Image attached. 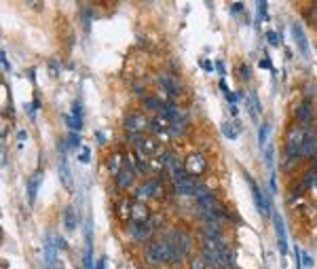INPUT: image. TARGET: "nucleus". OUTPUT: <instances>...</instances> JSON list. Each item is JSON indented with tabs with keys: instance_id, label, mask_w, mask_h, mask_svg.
I'll return each instance as SVG.
<instances>
[{
	"instance_id": "f257e3e1",
	"label": "nucleus",
	"mask_w": 317,
	"mask_h": 269,
	"mask_svg": "<svg viewBox=\"0 0 317 269\" xmlns=\"http://www.w3.org/2000/svg\"><path fill=\"white\" fill-rule=\"evenodd\" d=\"M146 259L154 265H165L174 261V252H171V246L167 242V237L161 239H152L146 246Z\"/></svg>"
},
{
	"instance_id": "f03ea898",
	"label": "nucleus",
	"mask_w": 317,
	"mask_h": 269,
	"mask_svg": "<svg viewBox=\"0 0 317 269\" xmlns=\"http://www.w3.org/2000/svg\"><path fill=\"white\" fill-rule=\"evenodd\" d=\"M165 237H167V242L171 246V252H174V261H171V263L182 261L186 254L191 252V237H189V233H186V231L174 229V231H169Z\"/></svg>"
},
{
	"instance_id": "7ed1b4c3",
	"label": "nucleus",
	"mask_w": 317,
	"mask_h": 269,
	"mask_svg": "<svg viewBox=\"0 0 317 269\" xmlns=\"http://www.w3.org/2000/svg\"><path fill=\"white\" fill-rule=\"evenodd\" d=\"M184 169H186V174H189V176L197 178V176H201V174H205L207 161H205V157H203V155H201L199 151H193V153L186 155V159H184Z\"/></svg>"
},
{
	"instance_id": "20e7f679",
	"label": "nucleus",
	"mask_w": 317,
	"mask_h": 269,
	"mask_svg": "<svg viewBox=\"0 0 317 269\" xmlns=\"http://www.w3.org/2000/svg\"><path fill=\"white\" fill-rule=\"evenodd\" d=\"M125 130L127 134H146V130H150V119L142 112H129L125 117Z\"/></svg>"
},
{
	"instance_id": "39448f33",
	"label": "nucleus",
	"mask_w": 317,
	"mask_h": 269,
	"mask_svg": "<svg viewBox=\"0 0 317 269\" xmlns=\"http://www.w3.org/2000/svg\"><path fill=\"white\" fill-rule=\"evenodd\" d=\"M136 153L144 155L146 159H152V157H158L163 153V146H161V140L154 138V136H144V140L136 146Z\"/></svg>"
},
{
	"instance_id": "423d86ee",
	"label": "nucleus",
	"mask_w": 317,
	"mask_h": 269,
	"mask_svg": "<svg viewBox=\"0 0 317 269\" xmlns=\"http://www.w3.org/2000/svg\"><path fill=\"white\" fill-rule=\"evenodd\" d=\"M161 193H163V185H161V180L158 178H148L146 182H142V185L138 187V191H136L140 202L152 200V197H161Z\"/></svg>"
},
{
	"instance_id": "0eeeda50",
	"label": "nucleus",
	"mask_w": 317,
	"mask_h": 269,
	"mask_svg": "<svg viewBox=\"0 0 317 269\" xmlns=\"http://www.w3.org/2000/svg\"><path fill=\"white\" fill-rule=\"evenodd\" d=\"M152 233H154V227L150 225V221H131V225H129V235L136 242H146Z\"/></svg>"
},
{
	"instance_id": "6e6552de",
	"label": "nucleus",
	"mask_w": 317,
	"mask_h": 269,
	"mask_svg": "<svg viewBox=\"0 0 317 269\" xmlns=\"http://www.w3.org/2000/svg\"><path fill=\"white\" fill-rule=\"evenodd\" d=\"M197 182L193 176L189 174H182V176H176L174 178V191L178 195H184V197H195V189H197Z\"/></svg>"
},
{
	"instance_id": "1a4fd4ad",
	"label": "nucleus",
	"mask_w": 317,
	"mask_h": 269,
	"mask_svg": "<svg viewBox=\"0 0 317 269\" xmlns=\"http://www.w3.org/2000/svg\"><path fill=\"white\" fill-rule=\"evenodd\" d=\"M302 142H305V127H300L298 123H294L290 130H287V134H285V149L300 153Z\"/></svg>"
},
{
	"instance_id": "9d476101",
	"label": "nucleus",
	"mask_w": 317,
	"mask_h": 269,
	"mask_svg": "<svg viewBox=\"0 0 317 269\" xmlns=\"http://www.w3.org/2000/svg\"><path fill=\"white\" fill-rule=\"evenodd\" d=\"M296 123L300 127H305V125H311L313 119H315V108L311 104V100H302L298 106H296Z\"/></svg>"
},
{
	"instance_id": "9b49d317",
	"label": "nucleus",
	"mask_w": 317,
	"mask_h": 269,
	"mask_svg": "<svg viewBox=\"0 0 317 269\" xmlns=\"http://www.w3.org/2000/svg\"><path fill=\"white\" fill-rule=\"evenodd\" d=\"M302 159H317V134L311 130H305V142L300 146Z\"/></svg>"
},
{
	"instance_id": "f8f14e48",
	"label": "nucleus",
	"mask_w": 317,
	"mask_h": 269,
	"mask_svg": "<svg viewBox=\"0 0 317 269\" xmlns=\"http://www.w3.org/2000/svg\"><path fill=\"white\" fill-rule=\"evenodd\" d=\"M169 127H171V123L163 117V115H154V117H150V132L154 134V136H158V140H169Z\"/></svg>"
},
{
	"instance_id": "ddd939ff",
	"label": "nucleus",
	"mask_w": 317,
	"mask_h": 269,
	"mask_svg": "<svg viewBox=\"0 0 317 269\" xmlns=\"http://www.w3.org/2000/svg\"><path fill=\"white\" fill-rule=\"evenodd\" d=\"M273 225H275V231H277V242H279V248H281V254L287 252V235H285V227H283V221L277 212H273Z\"/></svg>"
},
{
	"instance_id": "4468645a",
	"label": "nucleus",
	"mask_w": 317,
	"mask_h": 269,
	"mask_svg": "<svg viewBox=\"0 0 317 269\" xmlns=\"http://www.w3.org/2000/svg\"><path fill=\"white\" fill-rule=\"evenodd\" d=\"M134 182H136V172H134L131 167H123L121 174L117 176V187L121 191H127V189L134 187Z\"/></svg>"
},
{
	"instance_id": "2eb2a0df",
	"label": "nucleus",
	"mask_w": 317,
	"mask_h": 269,
	"mask_svg": "<svg viewBox=\"0 0 317 269\" xmlns=\"http://www.w3.org/2000/svg\"><path fill=\"white\" fill-rule=\"evenodd\" d=\"M292 34H294V40H296L300 53L305 55V58H309V42H307V36H305V32H302V28H300L298 21L292 23Z\"/></svg>"
},
{
	"instance_id": "dca6fc26",
	"label": "nucleus",
	"mask_w": 317,
	"mask_h": 269,
	"mask_svg": "<svg viewBox=\"0 0 317 269\" xmlns=\"http://www.w3.org/2000/svg\"><path fill=\"white\" fill-rule=\"evenodd\" d=\"M106 165H108V172L112 176H119L121 169L125 167V159H123V153H110V157L106 159Z\"/></svg>"
},
{
	"instance_id": "f3484780",
	"label": "nucleus",
	"mask_w": 317,
	"mask_h": 269,
	"mask_svg": "<svg viewBox=\"0 0 317 269\" xmlns=\"http://www.w3.org/2000/svg\"><path fill=\"white\" fill-rule=\"evenodd\" d=\"M131 208H134V202L129 200V197H121V200L117 202V206H114L117 216L121 221H131Z\"/></svg>"
},
{
	"instance_id": "a211bd4d",
	"label": "nucleus",
	"mask_w": 317,
	"mask_h": 269,
	"mask_svg": "<svg viewBox=\"0 0 317 269\" xmlns=\"http://www.w3.org/2000/svg\"><path fill=\"white\" fill-rule=\"evenodd\" d=\"M161 87L169 93V95H178L180 93V83L174 75H169V72H163L161 75Z\"/></svg>"
},
{
	"instance_id": "6ab92c4d",
	"label": "nucleus",
	"mask_w": 317,
	"mask_h": 269,
	"mask_svg": "<svg viewBox=\"0 0 317 269\" xmlns=\"http://www.w3.org/2000/svg\"><path fill=\"white\" fill-rule=\"evenodd\" d=\"M131 221H150V210L144 202H134V208H131Z\"/></svg>"
},
{
	"instance_id": "aec40b11",
	"label": "nucleus",
	"mask_w": 317,
	"mask_h": 269,
	"mask_svg": "<svg viewBox=\"0 0 317 269\" xmlns=\"http://www.w3.org/2000/svg\"><path fill=\"white\" fill-rule=\"evenodd\" d=\"M248 182H250V191H252V195H254V204H256V208L262 212V214H267V202H265V197H262V193H260V189H258V185H256V180H252V178H248Z\"/></svg>"
},
{
	"instance_id": "412c9836",
	"label": "nucleus",
	"mask_w": 317,
	"mask_h": 269,
	"mask_svg": "<svg viewBox=\"0 0 317 269\" xmlns=\"http://www.w3.org/2000/svg\"><path fill=\"white\" fill-rule=\"evenodd\" d=\"M40 180H42V174L36 172V174L30 178V182H28V202H30V206L36 202V193H38V189H40Z\"/></svg>"
},
{
	"instance_id": "4be33fe9",
	"label": "nucleus",
	"mask_w": 317,
	"mask_h": 269,
	"mask_svg": "<svg viewBox=\"0 0 317 269\" xmlns=\"http://www.w3.org/2000/svg\"><path fill=\"white\" fill-rule=\"evenodd\" d=\"M142 106L146 108V110H150V112H161L165 104L158 100L156 95H144V97H142Z\"/></svg>"
},
{
	"instance_id": "5701e85b",
	"label": "nucleus",
	"mask_w": 317,
	"mask_h": 269,
	"mask_svg": "<svg viewBox=\"0 0 317 269\" xmlns=\"http://www.w3.org/2000/svg\"><path fill=\"white\" fill-rule=\"evenodd\" d=\"M300 159H302V157H300V153H298V151L283 149V167H285V169H292Z\"/></svg>"
},
{
	"instance_id": "b1692460",
	"label": "nucleus",
	"mask_w": 317,
	"mask_h": 269,
	"mask_svg": "<svg viewBox=\"0 0 317 269\" xmlns=\"http://www.w3.org/2000/svg\"><path fill=\"white\" fill-rule=\"evenodd\" d=\"M64 227H66V231L76 229V214L72 208H66V212H64Z\"/></svg>"
},
{
	"instance_id": "393cba45",
	"label": "nucleus",
	"mask_w": 317,
	"mask_h": 269,
	"mask_svg": "<svg viewBox=\"0 0 317 269\" xmlns=\"http://www.w3.org/2000/svg\"><path fill=\"white\" fill-rule=\"evenodd\" d=\"M191 269H207V261L203 259V254L191 257Z\"/></svg>"
},
{
	"instance_id": "a878e982",
	"label": "nucleus",
	"mask_w": 317,
	"mask_h": 269,
	"mask_svg": "<svg viewBox=\"0 0 317 269\" xmlns=\"http://www.w3.org/2000/svg\"><path fill=\"white\" fill-rule=\"evenodd\" d=\"M60 176H62V180H64V185H66L68 189H72V176H70V169H68L66 161L60 165Z\"/></svg>"
},
{
	"instance_id": "bb28decb",
	"label": "nucleus",
	"mask_w": 317,
	"mask_h": 269,
	"mask_svg": "<svg viewBox=\"0 0 317 269\" xmlns=\"http://www.w3.org/2000/svg\"><path fill=\"white\" fill-rule=\"evenodd\" d=\"M64 119H66V123H68V127H70L72 132H81L83 130V121L81 119H74L72 115H66Z\"/></svg>"
},
{
	"instance_id": "cd10ccee",
	"label": "nucleus",
	"mask_w": 317,
	"mask_h": 269,
	"mask_svg": "<svg viewBox=\"0 0 317 269\" xmlns=\"http://www.w3.org/2000/svg\"><path fill=\"white\" fill-rule=\"evenodd\" d=\"M222 132H224V136H226L228 140H235V138L239 136L237 127H235V125H230V123H222Z\"/></svg>"
},
{
	"instance_id": "c85d7f7f",
	"label": "nucleus",
	"mask_w": 317,
	"mask_h": 269,
	"mask_svg": "<svg viewBox=\"0 0 317 269\" xmlns=\"http://www.w3.org/2000/svg\"><path fill=\"white\" fill-rule=\"evenodd\" d=\"M269 130H271L269 123H262V125H260V132H258V144H260V146H265V140H267V136H269Z\"/></svg>"
},
{
	"instance_id": "c756f323",
	"label": "nucleus",
	"mask_w": 317,
	"mask_h": 269,
	"mask_svg": "<svg viewBox=\"0 0 317 269\" xmlns=\"http://www.w3.org/2000/svg\"><path fill=\"white\" fill-rule=\"evenodd\" d=\"M68 142H70L72 146H81V136H78V132H70V134H68Z\"/></svg>"
},
{
	"instance_id": "7c9ffc66",
	"label": "nucleus",
	"mask_w": 317,
	"mask_h": 269,
	"mask_svg": "<svg viewBox=\"0 0 317 269\" xmlns=\"http://www.w3.org/2000/svg\"><path fill=\"white\" fill-rule=\"evenodd\" d=\"M72 117H74V119H81V121H83V106H81L78 102H74V104H72Z\"/></svg>"
},
{
	"instance_id": "2f4dec72",
	"label": "nucleus",
	"mask_w": 317,
	"mask_h": 269,
	"mask_svg": "<svg viewBox=\"0 0 317 269\" xmlns=\"http://www.w3.org/2000/svg\"><path fill=\"white\" fill-rule=\"evenodd\" d=\"M258 11H260V19H269V11L265 3H258Z\"/></svg>"
},
{
	"instance_id": "473e14b6",
	"label": "nucleus",
	"mask_w": 317,
	"mask_h": 269,
	"mask_svg": "<svg viewBox=\"0 0 317 269\" xmlns=\"http://www.w3.org/2000/svg\"><path fill=\"white\" fill-rule=\"evenodd\" d=\"M78 159H81L83 163H89V159H91V155H89V149H87V146H85V149H83V155H78Z\"/></svg>"
},
{
	"instance_id": "72a5a7b5",
	"label": "nucleus",
	"mask_w": 317,
	"mask_h": 269,
	"mask_svg": "<svg viewBox=\"0 0 317 269\" xmlns=\"http://www.w3.org/2000/svg\"><path fill=\"white\" fill-rule=\"evenodd\" d=\"M267 40L271 42V45H273V47H275V45H277V42H279V38H277V34H275V32H267Z\"/></svg>"
},
{
	"instance_id": "f704fd0d",
	"label": "nucleus",
	"mask_w": 317,
	"mask_h": 269,
	"mask_svg": "<svg viewBox=\"0 0 317 269\" xmlns=\"http://www.w3.org/2000/svg\"><path fill=\"white\" fill-rule=\"evenodd\" d=\"M55 246H57V248H64V250H66V248H68V242H66L64 237H55Z\"/></svg>"
},
{
	"instance_id": "c9c22d12",
	"label": "nucleus",
	"mask_w": 317,
	"mask_h": 269,
	"mask_svg": "<svg viewBox=\"0 0 317 269\" xmlns=\"http://www.w3.org/2000/svg\"><path fill=\"white\" fill-rule=\"evenodd\" d=\"M260 68H265V70H273L271 60H269V58H262V60H260Z\"/></svg>"
},
{
	"instance_id": "e433bc0d",
	"label": "nucleus",
	"mask_w": 317,
	"mask_h": 269,
	"mask_svg": "<svg viewBox=\"0 0 317 269\" xmlns=\"http://www.w3.org/2000/svg\"><path fill=\"white\" fill-rule=\"evenodd\" d=\"M3 66H5V70H7V72L11 70V64H9V58H7V51H3Z\"/></svg>"
},
{
	"instance_id": "4c0bfd02",
	"label": "nucleus",
	"mask_w": 317,
	"mask_h": 269,
	"mask_svg": "<svg viewBox=\"0 0 317 269\" xmlns=\"http://www.w3.org/2000/svg\"><path fill=\"white\" fill-rule=\"evenodd\" d=\"M300 254H302V261H305V265L309 267V265L313 263V261H311V257H309V254H305V252H300Z\"/></svg>"
},
{
	"instance_id": "58836bf2",
	"label": "nucleus",
	"mask_w": 317,
	"mask_h": 269,
	"mask_svg": "<svg viewBox=\"0 0 317 269\" xmlns=\"http://www.w3.org/2000/svg\"><path fill=\"white\" fill-rule=\"evenodd\" d=\"M241 75H243V79H250V70H248V66H241Z\"/></svg>"
},
{
	"instance_id": "ea45409f",
	"label": "nucleus",
	"mask_w": 317,
	"mask_h": 269,
	"mask_svg": "<svg viewBox=\"0 0 317 269\" xmlns=\"http://www.w3.org/2000/svg\"><path fill=\"white\" fill-rule=\"evenodd\" d=\"M95 140H97V142H102V144L106 142V138H104V134H102V132H99V134H95Z\"/></svg>"
},
{
	"instance_id": "a19ab883",
	"label": "nucleus",
	"mask_w": 317,
	"mask_h": 269,
	"mask_svg": "<svg viewBox=\"0 0 317 269\" xmlns=\"http://www.w3.org/2000/svg\"><path fill=\"white\" fill-rule=\"evenodd\" d=\"M104 265H106V261H104V259H99L97 265H95V269H104Z\"/></svg>"
},
{
	"instance_id": "79ce46f5",
	"label": "nucleus",
	"mask_w": 317,
	"mask_h": 269,
	"mask_svg": "<svg viewBox=\"0 0 317 269\" xmlns=\"http://www.w3.org/2000/svg\"><path fill=\"white\" fill-rule=\"evenodd\" d=\"M309 172H311V174H313V176H317V161H315V163H313V165H311V169H309Z\"/></svg>"
},
{
	"instance_id": "37998d69",
	"label": "nucleus",
	"mask_w": 317,
	"mask_h": 269,
	"mask_svg": "<svg viewBox=\"0 0 317 269\" xmlns=\"http://www.w3.org/2000/svg\"><path fill=\"white\" fill-rule=\"evenodd\" d=\"M216 68L220 70V75H224V66H222V62H216Z\"/></svg>"
},
{
	"instance_id": "c03bdc74",
	"label": "nucleus",
	"mask_w": 317,
	"mask_h": 269,
	"mask_svg": "<svg viewBox=\"0 0 317 269\" xmlns=\"http://www.w3.org/2000/svg\"><path fill=\"white\" fill-rule=\"evenodd\" d=\"M25 136H28V134H25V132H23V130H21V132H19V134H17V138H19V140H21V142H23V140H25Z\"/></svg>"
},
{
	"instance_id": "a18cd8bd",
	"label": "nucleus",
	"mask_w": 317,
	"mask_h": 269,
	"mask_svg": "<svg viewBox=\"0 0 317 269\" xmlns=\"http://www.w3.org/2000/svg\"><path fill=\"white\" fill-rule=\"evenodd\" d=\"M313 187H317V178H315V182H313Z\"/></svg>"
}]
</instances>
